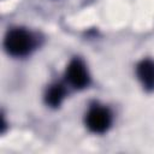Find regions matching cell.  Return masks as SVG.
<instances>
[{"label":"cell","mask_w":154,"mask_h":154,"mask_svg":"<svg viewBox=\"0 0 154 154\" xmlns=\"http://www.w3.org/2000/svg\"><path fill=\"white\" fill-rule=\"evenodd\" d=\"M5 48L13 57H24L34 48V38L26 30L14 28L8 30L6 34Z\"/></svg>","instance_id":"6da1fadb"},{"label":"cell","mask_w":154,"mask_h":154,"mask_svg":"<svg viewBox=\"0 0 154 154\" xmlns=\"http://www.w3.org/2000/svg\"><path fill=\"white\" fill-rule=\"evenodd\" d=\"M137 77L147 90L154 89V61L146 59L137 65Z\"/></svg>","instance_id":"277c9868"},{"label":"cell","mask_w":154,"mask_h":154,"mask_svg":"<svg viewBox=\"0 0 154 154\" xmlns=\"http://www.w3.org/2000/svg\"><path fill=\"white\" fill-rule=\"evenodd\" d=\"M65 77L66 81L77 89H82L84 87L88 85L89 83V75L88 71L85 69V65L83 64L82 60L79 59H72L67 67H66V72H65Z\"/></svg>","instance_id":"3957f363"},{"label":"cell","mask_w":154,"mask_h":154,"mask_svg":"<svg viewBox=\"0 0 154 154\" xmlns=\"http://www.w3.org/2000/svg\"><path fill=\"white\" fill-rule=\"evenodd\" d=\"M64 96H65V89H64V87L61 84H58L57 83V84H52L47 89V91L45 94V101L51 107H58L61 103Z\"/></svg>","instance_id":"5b68a950"},{"label":"cell","mask_w":154,"mask_h":154,"mask_svg":"<svg viewBox=\"0 0 154 154\" xmlns=\"http://www.w3.org/2000/svg\"><path fill=\"white\" fill-rule=\"evenodd\" d=\"M112 123V114L108 108L100 105H94L85 114V124L88 129L95 134L107 131Z\"/></svg>","instance_id":"7a4b0ae2"}]
</instances>
